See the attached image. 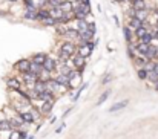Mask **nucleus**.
I'll return each mask as SVG.
<instances>
[{
    "label": "nucleus",
    "instance_id": "obj_1",
    "mask_svg": "<svg viewBox=\"0 0 158 139\" xmlns=\"http://www.w3.org/2000/svg\"><path fill=\"white\" fill-rule=\"evenodd\" d=\"M60 52H63V54H66L67 57H72V55H75V52H77V46L74 44V41H71V40H66V41H63L61 44H60V49H58Z\"/></svg>",
    "mask_w": 158,
    "mask_h": 139
},
{
    "label": "nucleus",
    "instance_id": "obj_2",
    "mask_svg": "<svg viewBox=\"0 0 158 139\" xmlns=\"http://www.w3.org/2000/svg\"><path fill=\"white\" fill-rule=\"evenodd\" d=\"M6 87L12 92H17L20 89H23V83L17 77H9V78H6Z\"/></svg>",
    "mask_w": 158,
    "mask_h": 139
},
{
    "label": "nucleus",
    "instance_id": "obj_3",
    "mask_svg": "<svg viewBox=\"0 0 158 139\" xmlns=\"http://www.w3.org/2000/svg\"><path fill=\"white\" fill-rule=\"evenodd\" d=\"M29 66H31V60L29 58H21V60H18L14 64V69H15V71H18L20 74H25V72L29 71Z\"/></svg>",
    "mask_w": 158,
    "mask_h": 139
},
{
    "label": "nucleus",
    "instance_id": "obj_4",
    "mask_svg": "<svg viewBox=\"0 0 158 139\" xmlns=\"http://www.w3.org/2000/svg\"><path fill=\"white\" fill-rule=\"evenodd\" d=\"M60 63H58V60L57 58H52V57H49L48 55V58L44 60V63L41 64L43 66V69L44 71H48V72H54L55 69H57V66H58Z\"/></svg>",
    "mask_w": 158,
    "mask_h": 139
},
{
    "label": "nucleus",
    "instance_id": "obj_5",
    "mask_svg": "<svg viewBox=\"0 0 158 139\" xmlns=\"http://www.w3.org/2000/svg\"><path fill=\"white\" fill-rule=\"evenodd\" d=\"M71 61H72L74 69H77V71L83 72V69H84V66H86V58H83V57H80V55L75 54V55L71 57Z\"/></svg>",
    "mask_w": 158,
    "mask_h": 139
},
{
    "label": "nucleus",
    "instance_id": "obj_6",
    "mask_svg": "<svg viewBox=\"0 0 158 139\" xmlns=\"http://www.w3.org/2000/svg\"><path fill=\"white\" fill-rule=\"evenodd\" d=\"M37 80H38V75L34 74V72H31V71L25 72L23 77H21V83H26V84H34Z\"/></svg>",
    "mask_w": 158,
    "mask_h": 139
},
{
    "label": "nucleus",
    "instance_id": "obj_7",
    "mask_svg": "<svg viewBox=\"0 0 158 139\" xmlns=\"http://www.w3.org/2000/svg\"><path fill=\"white\" fill-rule=\"evenodd\" d=\"M75 54L87 60L89 57H91V54H92V51H91V49H89V48H87V46H86V44H78V46H77V52H75Z\"/></svg>",
    "mask_w": 158,
    "mask_h": 139
},
{
    "label": "nucleus",
    "instance_id": "obj_8",
    "mask_svg": "<svg viewBox=\"0 0 158 139\" xmlns=\"http://www.w3.org/2000/svg\"><path fill=\"white\" fill-rule=\"evenodd\" d=\"M37 100H40L41 103H44V101H55V95L46 89L44 92H40V93L37 95Z\"/></svg>",
    "mask_w": 158,
    "mask_h": 139
},
{
    "label": "nucleus",
    "instance_id": "obj_9",
    "mask_svg": "<svg viewBox=\"0 0 158 139\" xmlns=\"http://www.w3.org/2000/svg\"><path fill=\"white\" fill-rule=\"evenodd\" d=\"M9 124H11V127L12 128H20L21 125H25V122H23V119L20 118V115L15 112V115L12 118H9Z\"/></svg>",
    "mask_w": 158,
    "mask_h": 139
},
{
    "label": "nucleus",
    "instance_id": "obj_10",
    "mask_svg": "<svg viewBox=\"0 0 158 139\" xmlns=\"http://www.w3.org/2000/svg\"><path fill=\"white\" fill-rule=\"evenodd\" d=\"M48 58V54L46 52H37V54H34L29 60H31V63H37V64H43L44 63V60Z\"/></svg>",
    "mask_w": 158,
    "mask_h": 139
},
{
    "label": "nucleus",
    "instance_id": "obj_11",
    "mask_svg": "<svg viewBox=\"0 0 158 139\" xmlns=\"http://www.w3.org/2000/svg\"><path fill=\"white\" fill-rule=\"evenodd\" d=\"M130 6L135 11H140V9H147V2L146 0H130Z\"/></svg>",
    "mask_w": 158,
    "mask_h": 139
},
{
    "label": "nucleus",
    "instance_id": "obj_12",
    "mask_svg": "<svg viewBox=\"0 0 158 139\" xmlns=\"http://www.w3.org/2000/svg\"><path fill=\"white\" fill-rule=\"evenodd\" d=\"M54 104H55V101H44V103H41V106H40V113H41V115L51 113Z\"/></svg>",
    "mask_w": 158,
    "mask_h": 139
},
{
    "label": "nucleus",
    "instance_id": "obj_13",
    "mask_svg": "<svg viewBox=\"0 0 158 139\" xmlns=\"http://www.w3.org/2000/svg\"><path fill=\"white\" fill-rule=\"evenodd\" d=\"M63 12H71L74 9V0H61V3L58 6Z\"/></svg>",
    "mask_w": 158,
    "mask_h": 139
},
{
    "label": "nucleus",
    "instance_id": "obj_14",
    "mask_svg": "<svg viewBox=\"0 0 158 139\" xmlns=\"http://www.w3.org/2000/svg\"><path fill=\"white\" fill-rule=\"evenodd\" d=\"M48 12H49V17H52L57 23H58V20H60L61 15H63V11H61L60 8H48Z\"/></svg>",
    "mask_w": 158,
    "mask_h": 139
},
{
    "label": "nucleus",
    "instance_id": "obj_15",
    "mask_svg": "<svg viewBox=\"0 0 158 139\" xmlns=\"http://www.w3.org/2000/svg\"><path fill=\"white\" fill-rule=\"evenodd\" d=\"M63 37H66L67 40H78V32L75 31V28L74 26H69V28H67V31H66V34L63 35Z\"/></svg>",
    "mask_w": 158,
    "mask_h": 139
},
{
    "label": "nucleus",
    "instance_id": "obj_16",
    "mask_svg": "<svg viewBox=\"0 0 158 139\" xmlns=\"http://www.w3.org/2000/svg\"><path fill=\"white\" fill-rule=\"evenodd\" d=\"M77 23H75V31L78 32V34H81V32H84L86 29H87V20H75Z\"/></svg>",
    "mask_w": 158,
    "mask_h": 139
},
{
    "label": "nucleus",
    "instance_id": "obj_17",
    "mask_svg": "<svg viewBox=\"0 0 158 139\" xmlns=\"http://www.w3.org/2000/svg\"><path fill=\"white\" fill-rule=\"evenodd\" d=\"M127 104H129V100H123V101H120V103H115L114 106H112V107L109 109V112H110V113H114V112H118V110L124 109Z\"/></svg>",
    "mask_w": 158,
    "mask_h": 139
},
{
    "label": "nucleus",
    "instance_id": "obj_18",
    "mask_svg": "<svg viewBox=\"0 0 158 139\" xmlns=\"http://www.w3.org/2000/svg\"><path fill=\"white\" fill-rule=\"evenodd\" d=\"M132 60H133L135 66H137V69H141V67H144V64H146V61H147L144 55H135Z\"/></svg>",
    "mask_w": 158,
    "mask_h": 139
},
{
    "label": "nucleus",
    "instance_id": "obj_19",
    "mask_svg": "<svg viewBox=\"0 0 158 139\" xmlns=\"http://www.w3.org/2000/svg\"><path fill=\"white\" fill-rule=\"evenodd\" d=\"M147 32H149V29H147V23L144 21V23H143V26H140V28L135 29V37H137V38H141V37L146 35Z\"/></svg>",
    "mask_w": 158,
    "mask_h": 139
},
{
    "label": "nucleus",
    "instance_id": "obj_20",
    "mask_svg": "<svg viewBox=\"0 0 158 139\" xmlns=\"http://www.w3.org/2000/svg\"><path fill=\"white\" fill-rule=\"evenodd\" d=\"M48 15H49L48 8H40V9H37V14H35V21H41L43 18H46Z\"/></svg>",
    "mask_w": 158,
    "mask_h": 139
},
{
    "label": "nucleus",
    "instance_id": "obj_21",
    "mask_svg": "<svg viewBox=\"0 0 158 139\" xmlns=\"http://www.w3.org/2000/svg\"><path fill=\"white\" fill-rule=\"evenodd\" d=\"M54 80H55V81H57L60 86H63V87H66L67 90H69V80L66 78V75H61V74H58V75H57V78H54Z\"/></svg>",
    "mask_w": 158,
    "mask_h": 139
},
{
    "label": "nucleus",
    "instance_id": "obj_22",
    "mask_svg": "<svg viewBox=\"0 0 158 139\" xmlns=\"http://www.w3.org/2000/svg\"><path fill=\"white\" fill-rule=\"evenodd\" d=\"M149 17V11L147 9H140V11H135V18H138L140 21H146Z\"/></svg>",
    "mask_w": 158,
    "mask_h": 139
},
{
    "label": "nucleus",
    "instance_id": "obj_23",
    "mask_svg": "<svg viewBox=\"0 0 158 139\" xmlns=\"http://www.w3.org/2000/svg\"><path fill=\"white\" fill-rule=\"evenodd\" d=\"M150 48V44H146V43H137V54L138 55H146V52L149 51Z\"/></svg>",
    "mask_w": 158,
    "mask_h": 139
},
{
    "label": "nucleus",
    "instance_id": "obj_24",
    "mask_svg": "<svg viewBox=\"0 0 158 139\" xmlns=\"http://www.w3.org/2000/svg\"><path fill=\"white\" fill-rule=\"evenodd\" d=\"M130 29H137L140 26H143V21H140L138 18H135V17H130L129 18V25H127Z\"/></svg>",
    "mask_w": 158,
    "mask_h": 139
},
{
    "label": "nucleus",
    "instance_id": "obj_25",
    "mask_svg": "<svg viewBox=\"0 0 158 139\" xmlns=\"http://www.w3.org/2000/svg\"><path fill=\"white\" fill-rule=\"evenodd\" d=\"M123 37H124V40H126L127 43L133 40V32H132V29H130L129 26H124V28H123Z\"/></svg>",
    "mask_w": 158,
    "mask_h": 139
},
{
    "label": "nucleus",
    "instance_id": "obj_26",
    "mask_svg": "<svg viewBox=\"0 0 158 139\" xmlns=\"http://www.w3.org/2000/svg\"><path fill=\"white\" fill-rule=\"evenodd\" d=\"M35 14H37V9H26L25 11V14H23V18L25 20H32V21H35Z\"/></svg>",
    "mask_w": 158,
    "mask_h": 139
},
{
    "label": "nucleus",
    "instance_id": "obj_27",
    "mask_svg": "<svg viewBox=\"0 0 158 139\" xmlns=\"http://www.w3.org/2000/svg\"><path fill=\"white\" fill-rule=\"evenodd\" d=\"M12 127L9 124V119H2L0 121V131H11Z\"/></svg>",
    "mask_w": 158,
    "mask_h": 139
},
{
    "label": "nucleus",
    "instance_id": "obj_28",
    "mask_svg": "<svg viewBox=\"0 0 158 139\" xmlns=\"http://www.w3.org/2000/svg\"><path fill=\"white\" fill-rule=\"evenodd\" d=\"M40 23H41L43 26H55V25H57V21H55L52 17H49V15H48L46 18H43Z\"/></svg>",
    "mask_w": 158,
    "mask_h": 139
},
{
    "label": "nucleus",
    "instance_id": "obj_29",
    "mask_svg": "<svg viewBox=\"0 0 158 139\" xmlns=\"http://www.w3.org/2000/svg\"><path fill=\"white\" fill-rule=\"evenodd\" d=\"M29 71L34 72V74H37V75H40V72L43 71V66H41V64H37V63H31Z\"/></svg>",
    "mask_w": 158,
    "mask_h": 139
},
{
    "label": "nucleus",
    "instance_id": "obj_30",
    "mask_svg": "<svg viewBox=\"0 0 158 139\" xmlns=\"http://www.w3.org/2000/svg\"><path fill=\"white\" fill-rule=\"evenodd\" d=\"M138 41H140V43H146V44H152L153 38H152V34H150V31H149L146 35H143L141 38H138Z\"/></svg>",
    "mask_w": 158,
    "mask_h": 139
},
{
    "label": "nucleus",
    "instance_id": "obj_31",
    "mask_svg": "<svg viewBox=\"0 0 158 139\" xmlns=\"http://www.w3.org/2000/svg\"><path fill=\"white\" fill-rule=\"evenodd\" d=\"M109 95H110V90L109 89H106V92H103V93H101V96L98 98V101H97V106H101L107 98H109Z\"/></svg>",
    "mask_w": 158,
    "mask_h": 139
},
{
    "label": "nucleus",
    "instance_id": "obj_32",
    "mask_svg": "<svg viewBox=\"0 0 158 139\" xmlns=\"http://www.w3.org/2000/svg\"><path fill=\"white\" fill-rule=\"evenodd\" d=\"M137 75H138V78H140V80H144V81H146V78H147V71H146L144 67L137 69Z\"/></svg>",
    "mask_w": 158,
    "mask_h": 139
},
{
    "label": "nucleus",
    "instance_id": "obj_33",
    "mask_svg": "<svg viewBox=\"0 0 158 139\" xmlns=\"http://www.w3.org/2000/svg\"><path fill=\"white\" fill-rule=\"evenodd\" d=\"M156 80H158V74H155L153 71L147 72V78H146V81H150V83H153V81H156Z\"/></svg>",
    "mask_w": 158,
    "mask_h": 139
},
{
    "label": "nucleus",
    "instance_id": "obj_34",
    "mask_svg": "<svg viewBox=\"0 0 158 139\" xmlns=\"http://www.w3.org/2000/svg\"><path fill=\"white\" fill-rule=\"evenodd\" d=\"M61 3V0H46V5L49 8H58Z\"/></svg>",
    "mask_w": 158,
    "mask_h": 139
},
{
    "label": "nucleus",
    "instance_id": "obj_35",
    "mask_svg": "<svg viewBox=\"0 0 158 139\" xmlns=\"http://www.w3.org/2000/svg\"><path fill=\"white\" fill-rule=\"evenodd\" d=\"M23 5L26 9H35V3L34 0H23Z\"/></svg>",
    "mask_w": 158,
    "mask_h": 139
},
{
    "label": "nucleus",
    "instance_id": "obj_36",
    "mask_svg": "<svg viewBox=\"0 0 158 139\" xmlns=\"http://www.w3.org/2000/svg\"><path fill=\"white\" fill-rule=\"evenodd\" d=\"M8 139H20V130H11Z\"/></svg>",
    "mask_w": 158,
    "mask_h": 139
},
{
    "label": "nucleus",
    "instance_id": "obj_37",
    "mask_svg": "<svg viewBox=\"0 0 158 139\" xmlns=\"http://www.w3.org/2000/svg\"><path fill=\"white\" fill-rule=\"evenodd\" d=\"M87 31H91V32H97V26H95V21H91V23H89L87 21Z\"/></svg>",
    "mask_w": 158,
    "mask_h": 139
},
{
    "label": "nucleus",
    "instance_id": "obj_38",
    "mask_svg": "<svg viewBox=\"0 0 158 139\" xmlns=\"http://www.w3.org/2000/svg\"><path fill=\"white\" fill-rule=\"evenodd\" d=\"M144 69H146V71L147 72H150V71H153V61H146V64H144Z\"/></svg>",
    "mask_w": 158,
    "mask_h": 139
},
{
    "label": "nucleus",
    "instance_id": "obj_39",
    "mask_svg": "<svg viewBox=\"0 0 158 139\" xmlns=\"http://www.w3.org/2000/svg\"><path fill=\"white\" fill-rule=\"evenodd\" d=\"M110 80H112V77L107 75V77H104V78L101 80V83H103V84H107V83H110Z\"/></svg>",
    "mask_w": 158,
    "mask_h": 139
},
{
    "label": "nucleus",
    "instance_id": "obj_40",
    "mask_svg": "<svg viewBox=\"0 0 158 139\" xmlns=\"http://www.w3.org/2000/svg\"><path fill=\"white\" fill-rule=\"evenodd\" d=\"M127 15H129V18H130V17H135V9H133V8L127 9Z\"/></svg>",
    "mask_w": 158,
    "mask_h": 139
},
{
    "label": "nucleus",
    "instance_id": "obj_41",
    "mask_svg": "<svg viewBox=\"0 0 158 139\" xmlns=\"http://www.w3.org/2000/svg\"><path fill=\"white\" fill-rule=\"evenodd\" d=\"M153 72H155V74H158V60H156V61H153Z\"/></svg>",
    "mask_w": 158,
    "mask_h": 139
},
{
    "label": "nucleus",
    "instance_id": "obj_42",
    "mask_svg": "<svg viewBox=\"0 0 158 139\" xmlns=\"http://www.w3.org/2000/svg\"><path fill=\"white\" fill-rule=\"evenodd\" d=\"M112 18H114V21H115V25L118 26V25H120V20H118V17H117V15H112Z\"/></svg>",
    "mask_w": 158,
    "mask_h": 139
},
{
    "label": "nucleus",
    "instance_id": "obj_43",
    "mask_svg": "<svg viewBox=\"0 0 158 139\" xmlns=\"http://www.w3.org/2000/svg\"><path fill=\"white\" fill-rule=\"evenodd\" d=\"M26 131H20V139H26Z\"/></svg>",
    "mask_w": 158,
    "mask_h": 139
},
{
    "label": "nucleus",
    "instance_id": "obj_44",
    "mask_svg": "<svg viewBox=\"0 0 158 139\" xmlns=\"http://www.w3.org/2000/svg\"><path fill=\"white\" fill-rule=\"evenodd\" d=\"M152 87H153V89H155V90H158V80H156V81H153V83H152Z\"/></svg>",
    "mask_w": 158,
    "mask_h": 139
},
{
    "label": "nucleus",
    "instance_id": "obj_45",
    "mask_svg": "<svg viewBox=\"0 0 158 139\" xmlns=\"http://www.w3.org/2000/svg\"><path fill=\"white\" fill-rule=\"evenodd\" d=\"M63 128H64V124H61V125H60V127H58V128L55 130V133H60V131H61Z\"/></svg>",
    "mask_w": 158,
    "mask_h": 139
},
{
    "label": "nucleus",
    "instance_id": "obj_46",
    "mask_svg": "<svg viewBox=\"0 0 158 139\" xmlns=\"http://www.w3.org/2000/svg\"><path fill=\"white\" fill-rule=\"evenodd\" d=\"M115 2H118V3H123V2H127V0H115Z\"/></svg>",
    "mask_w": 158,
    "mask_h": 139
},
{
    "label": "nucleus",
    "instance_id": "obj_47",
    "mask_svg": "<svg viewBox=\"0 0 158 139\" xmlns=\"http://www.w3.org/2000/svg\"><path fill=\"white\" fill-rule=\"evenodd\" d=\"M8 2H11V3H17L18 0H8Z\"/></svg>",
    "mask_w": 158,
    "mask_h": 139
}]
</instances>
